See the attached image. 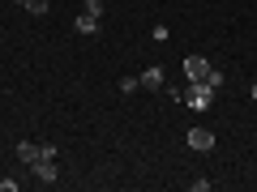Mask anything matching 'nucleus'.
I'll return each mask as SVG.
<instances>
[{
	"instance_id": "1",
	"label": "nucleus",
	"mask_w": 257,
	"mask_h": 192,
	"mask_svg": "<svg viewBox=\"0 0 257 192\" xmlns=\"http://www.w3.org/2000/svg\"><path fill=\"white\" fill-rule=\"evenodd\" d=\"M180 98L189 102L193 111H206V107H210V102H214V90H210V86H206V82H189V90H184Z\"/></svg>"
},
{
	"instance_id": "2",
	"label": "nucleus",
	"mask_w": 257,
	"mask_h": 192,
	"mask_svg": "<svg viewBox=\"0 0 257 192\" xmlns=\"http://www.w3.org/2000/svg\"><path fill=\"white\" fill-rule=\"evenodd\" d=\"M30 171H35L39 184H56V146H43V154H39V162Z\"/></svg>"
},
{
	"instance_id": "3",
	"label": "nucleus",
	"mask_w": 257,
	"mask_h": 192,
	"mask_svg": "<svg viewBox=\"0 0 257 192\" xmlns=\"http://www.w3.org/2000/svg\"><path fill=\"white\" fill-rule=\"evenodd\" d=\"M184 141H189V146L197 150V154H206V150H214V132H210V128H197V124H193L189 132H184Z\"/></svg>"
},
{
	"instance_id": "4",
	"label": "nucleus",
	"mask_w": 257,
	"mask_h": 192,
	"mask_svg": "<svg viewBox=\"0 0 257 192\" xmlns=\"http://www.w3.org/2000/svg\"><path fill=\"white\" fill-rule=\"evenodd\" d=\"M206 73H210V60H202V56H184V77H189V82H202Z\"/></svg>"
},
{
	"instance_id": "5",
	"label": "nucleus",
	"mask_w": 257,
	"mask_h": 192,
	"mask_svg": "<svg viewBox=\"0 0 257 192\" xmlns=\"http://www.w3.org/2000/svg\"><path fill=\"white\" fill-rule=\"evenodd\" d=\"M73 26H77V34H94V38H99V30H103V18H94V13H82V18H77Z\"/></svg>"
},
{
	"instance_id": "6",
	"label": "nucleus",
	"mask_w": 257,
	"mask_h": 192,
	"mask_svg": "<svg viewBox=\"0 0 257 192\" xmlns=\"http://www.w3.org/2000/svg\"><path fill=\"white\" fill-rule=\"evenodd\" d=\"M39 154H43V146H39V141H18V158H22L26 166H35Z\"/></svg>"
},
{
	"instance_id": "7",
	"label": "nucleus",
	"mask_w": 257,
	"mask_h": 192,
	"mask_svg": "<svg viewBox=\"0 0 257 192\" xmlns=\"http://www.w3.org/2000/svg\"><path fill=\"white\" fill-rule=\"evenodd\" d=\"M142 86H146V90H163V68H159V64H150V68H142Z\"/></svg>"
},
{
	"instance_id": "8",
	"label": "nucleus",
	"mask_w": 257,
	"mask_h": 192,
	"mask_svg": "<svg viewBox=\"0 0 257 192\" xmlns=\"http://www.w3.org/2000/svg\"><path fill=\"white\" fill-rule=\"evenodd\" d=\"M47 9H52V4H47V0H26V13H35V18H43Z\"/></svg>"
},
{
	"instance_id": "9",
	"label": "nucleus",
	"mask_w": 257,
	"mask_h": 192,
	"mask_svg": "<svg viewBox=\"0 0 257 192\" xmlns=\"http://www.w3.org/2000/svg\"><path fill=\"white\" fill-rule=\"evenodd\" d=\"M120 90H124V94H133V90H142V77H120Z\"/></svg>"
},
{
	"instance_id": "10",
	"label": "nucleus",
	"mask_w": 257,
	"mask_h": 192,
	"mask_svg": "<svg viewBox=\"0 0 257 192\" xmlns=\"http://www.w3.org/2000/svg\"><path fill=\"white\" fill-rule=\"evenodd\" d=\"M82 13H94V18H103V0H82Z\"/></svg>"
},
{
	"instance_id": "11",
	"label": "nucleus",
	"mask_w": 257,
	"mask_h": 192,
	"mask_svg": "<svg viewBox=\"0 0 257 192\" xmlns=\"http://www.w3.org/2000/svg\"><path fill=\"white\" fill-rule=\"evenodd\" d=\"M202 82H206V86H210V90H219V86H223V73H219V68H210V73H206V77H202Z\"/></svg>"
},
{
	"instance_id": "12",
	"label": "nucleus",
	"mask_w": 257,
	"mask_h": 192,
	"mask_svg": "<svg viewBox=\"0 0 257 192\" xmlns=\"http://www.w3.org/2000/svg\"><path fill=\"white\" fill-rule=\"evenodd\" d=\"M150 38H155V43H167V26H163V22H159V26L150 30Z\"/></svg>"
},
{
	"instance_id": "13",
	"label": "nucleus",
	"mask_w": 257,
	"mask_h": 192,
	"mask_svg": "<svg viewBox=\"0 0 257 192\" xmlns=\"http://www.w3.org/2000/svg\"><path fill=\"white\" fill-rule=\"evenodd\" d=\"M248 94H253V102H257V82H253V90H248Z\"/></svg>"
},
{
	"instance_id": "14",
	"label": "nucleus",
	"mask_w": 257,
	"mask_h": 192,
	"mask_svg": "<svg viewBox=\"0 0 257 192\" xmlns=\"http://www.w3.org/2000/svg\"><path fill=\"white\" fill-rule=\"evenodd\" d=\"M18 4H26V0H18Z\"/></svg>"
}]
</instances>
